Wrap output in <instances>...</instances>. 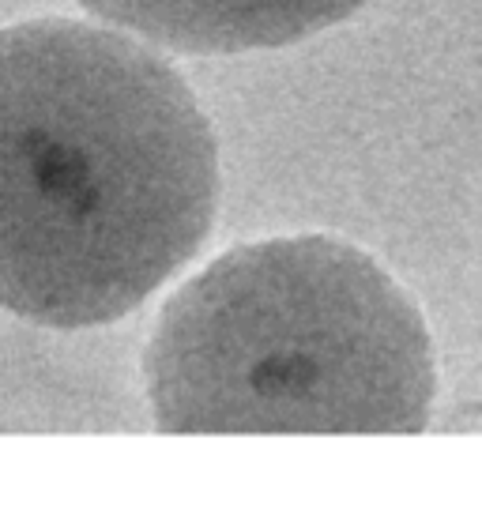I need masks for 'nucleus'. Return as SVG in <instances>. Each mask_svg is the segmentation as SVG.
<instances>
[{"mask_svg": "<svg viewBox=\"0 0 482 512\" xmlns=\"http://www.w3.org/2000/svg\"><path fill=\"white\" fill-rule=\"evenodd\" d=\"M219 144L166 49L102 19L0 31V309L129 317L208 245Z\"/></svg>", "mask_w": 482, "mask_h": 512, "instance_id": "f257e3e1", "label": "nucleus"}, {"mask_svg": "<svg viewBox=\"0 0 482 512\" xmlns=\"http://www.w3.org/2000/svg\"><path fill=\"white\" fill-rule=\"evenodd\" d=\"M162 433L411 437L434 418L422 305L336 234L245 241L166 298L144 351Z\"/></svg>", "mask_w": 482, "mask_h": 512, "instance_id": "f03ea898", "label": "nucleus"}, {"mask_svg": "<svg viewBox=\"0 0 482 512\" xmlns=\"http://www.w3.org/2000/svg\"><path fill=\"white\" fill-rule=\"evenodd\" d=\"M166 53L234 57L287 49L358 16L370 0H76Z\"/></svg>", "mask_w": 482, "mask_h": 512, "instance_id": "7ed1b4c3", "label": "nucleus"}]
</instances>
